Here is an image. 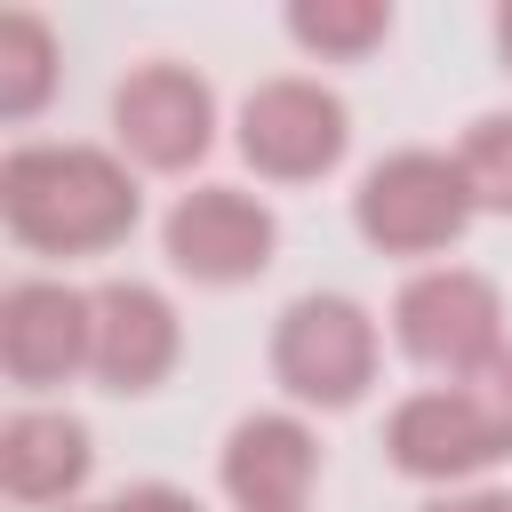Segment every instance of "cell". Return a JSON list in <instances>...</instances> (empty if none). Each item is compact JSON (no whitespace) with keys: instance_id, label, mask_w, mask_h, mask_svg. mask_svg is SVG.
I'll return each instance as SVG.
<instances>
[{"instance_id":"obj_9","label":"cell","mask_w":512,"mask_h":512,"mask_svg":"<svg viewBox=\"0 0 512 512\" xmlns=\"http://www.w3.org/2000/svg\"><path fill=\"white\" fill-rule=\"evenodd\" d=\"M384 448H392V464H400L408 480H424V488H456V480H472V472H488V464L504 456L464 384L408 392V400L392 408V424H384Z\"/></svg>"},{"instance_id":"obj_3","label":"cell","mask_w":512,"mask_h":512,"mask_svg":"<svg viewBox=\"0 0 512 512\" xmlns=\"http://www.w3.org/2000/svg\"><path fill=\"white\" fill-rule=\"evenodd\" d=\"M392 336H400V352L416 368H432L448 384H472L504 352V296H496L488 272L432 264L392 296Z\"/></svg>"},{"instance_id":"obj_2","label":"cell","mask_w":512,"mask_h":512,"mask_svg":"<svg viewBox=\"0 0 512 512\" xmlns=\"http://www.w3.org/2000/svg\"><path fill=\"white\" fill-rule=\"evenodd\" d=\"M352 224H360V240L384 248V256H440V248H456L464 224H472L464 168H456L448 152L408 144V152H392V160H376V168L360 176Z\"/></svg>"},{"instance_id":"obj_17","label":"cell","mask_w":512,"mask_h":512,"mask_svg":"<svg viewBox=\"0 0 512 512\" xmlns=\"http://www.w3.org/2000/svg\"><path fill=\"white\" fill-rule=\"evenodd\" d=\"M104 512H200L184 488H168V480H144V488H128V496H112Z\"/></svg>"},{"instance_id":"obj_5","label":"cell","mask_w":512,"mask_h":512,"mask_svg":"<svg viewBox=\"0 0 512 512\" xmlns=\"http://www.w3.org/2000/svg\"><path fill=\"white\" fill-rule=\"evenodd\" d=\"M352 144V112L336 88L304 80V72H280V80H256L248 104H240V160L272 184H312L344 160Z\"/></svg>"},{"instance_id":"obj_11","label":"cell","mask_w":512,"mask_h":512,"mask_svg":"<svg viewBox=\"0 0 512 512\" xmlns=\"http://www.w3.org/2000/svg\"><path fill=\"white\" fill-rule=\"evenodd\" d=\"M176 352H184V328H176V304L160 288H144V280H104L96 288V352H88V368H96L104 392H120V400L152 392L176 368Z\"/></svg>"},{"instance_id":"obj_7","label":"cell","mask_w":512,"mask_h":512,"mask_svg":"<svg viewBox=\"0 0 512 512\" xmlns=\"http://www.w3.org/2000/svg\"><path fill=\"white\" fill-rule=\"evenodd\" d=\"M112 136L136 168L176 176L216 144V96L192 64H136L112 88Z\"/></svg>"},{"instance_id":"obj_19","label":"cell","mask_w":512,"mask_h":512,"mask_svg":"<svg viewBox=\"0 0 512 512\" xmlns=\"http://www.w3.org/2000/svg\"><path fill=\"white\" fill-rule=\"evenodd\" d=\"M496 48H504V72H512V0L496 8Z\"/></svg>"},{"instance_id":"obj_4","label":"cell","mask_w":512,"mask_h":512,"mask_svg":"<svg viewBox=\"0 0 512 512\" xmlns=\"http://www.w3.org/2000/svg\"><path fill=\"white\" fill-rule=\"evenodd\" d=\"M272 376L304 408H352L376 384V320L368 304L312 288L272 320Z\"/></svg>"},{"instance_id":"obj_1","label":"cell","mask_w":512,"mask_h":512,"mask_svg":"<svg viewBox=\"0 0 512 512\" xmlns=\"http://www.w3.org/2000/svg\"><path fill=\"white\" fill-rule=\"evenodd\" d=\"M136 176L96 144H16L0 160V216L32 256H96L136 232Z\"/></svg>"},{"instance_id":"obj_10","label":"cell","mask_w":512,"mask_h":512,"mask_svg":"<svg viewBox=\"0 0 512 512\" xmlns=\"http://www.w3.org/2000/svg\"><path fill=\"white\" fill-rule=\"evenodd\" d=\"M216 480L240 512H304L312 480H320V440L304 416H240L224 432V456H216Z\"/></svg>"},{"instance_id":"obj_16","label":"cell","mask_w":512,"mask_h":512,"mask_svg":"<svg viewBox=\"0 0 512 512\" xmlns=\"http://www.w3.org/2000/svg\"><path fill=\"white\" fill-rule=\"evenodd\" d=\"M464 392H472V408L488 416V432H496V448L512 456V344H504V352H496V360H488V368H480V376H472Z\"/></svg>"},{"instance_id":"obj_14","label":"cell","mask_w":512,"mask_h":512,"mask_svg":"<svg viewBox=\"0 0 512 512\" xmlns=\"http://www.w3.org/2000/svg\"><path fill=\"white\" fill-rule=\"evenodd\" d=\"M384 32H392V8L384 0H296L288 8V40L312 48V56H336V64L368 56Z\"/></svg>"},{"instance_id":"obj_13","label":"cell","mask_w":512,"mask_h":512,"mask_svg":"<svg viewBox=\"0 0 512 512\" xmlns=\"http://www.w3.org/2000/svg\"><path fill=\"white\" fill-rule=\"evenodd\" d=\"M56 88V32L32 8L0 16V120H32Z\"/></svg>"},{"instance_id":"obj_8","label":"cell","mask_w":512,"mask_h":512,"mask_svg":"<svg viewBox=\"0 0 512 512\" xmlns=\"http://www.w3.org/2000/svg\"><path fill=\"white\" fill-rule=\"evenodd\" d=\"M96 352V296H80L72 280H16L0 296V368L24 392L72 384Z\"/></svg>"},{"instance_id":"obj_12","label":"cell","mask_w":512,"mask_h":512,"mask_svg":"<svg viewBox=\"0 0 512 512\" xmlns=\"http://www.w3.org/2000/svg\"><path fill=\"white\" fill-rule=\"evenodd\" d=\"M88 464H96V440L64 408H16L0 424V488L16 504H72L88 488Z\"/></svg>"},{"instance_id":"obj_18","label":"cell","mask_w":512,"mask_h":512,"mask_svg":"<svg viewBox=\"0 0 512 512\" xmlns=\"http://www.w3.org/2000/svg\"><path fill=\"white\" fill-rule=\"evenodd\" d=\"M424 512H512V496H504V488H448V496H432Z\"/></svg>"},{"instance_id":"obj_15","label":"cell","mask_w":512,"mask_h":512,"mask_svg":"<svg viewBox=\"0 0 512 512\" xmlns=\"http://www.w3.org/2000/svg\"><path fill=\"white\" fill-rule=\"evenodd\" d=\"M456 168H464V192H472V208H488V216H512V112H488V120H472V128H464V144H456Z\"/></svg>"},{"instance_id":"obj_6","label":"cell","mask_w":512,"mask_h":512,"mask_svg":"<svg viewBox=\"0 0 512 512\" xmlns=\"http://www.w3.org/2000/svg\"><path fill=\"white\" fill-rule=\"evenodd\" d=\"M160 248H168V264H176L184 280H200V288H240V280H256V272L272 264L280 224H272V208H264L256 192H240V184H200V192H184V200L168 208Z\"/></svg>"}]
</instances>
